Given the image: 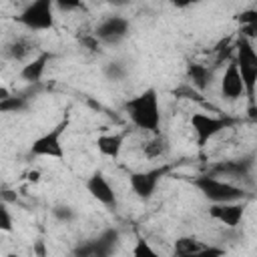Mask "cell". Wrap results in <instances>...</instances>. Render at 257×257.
I'll list each match as a JSON object with an SVG mask.
<instances>
[{
    "label": "cell",
    "instance_id": "cell-1",
    "mask_svg": "<svg viewBox=\"0 0 257 257\" xmlns=\"http://www.w3.org/2000/svg\"><path fill=\"white\" fill-rule=\"evenodd\" d=\"M124 110L137 128L157 135L161 126V106L155 88H147L124 102Z\"/></svg>",
    "mask_w": 257,
    "mask_h": 257
},
{
    "label": "cell",
    "instance_id": "cell-2",
    "mask_svg": "<svg viewBox=\"0 0 257 257\" xmlns=\"http://www.w3.org/2000/svg\"><path fill=\"white\" fill-rule=\"evenodd\" d=\"M193 185L199 189V193L209 199L211 203H237V201H245V191L229 181L211 177V175H199L193 179Z\"/></svg>",
    "mask_w": 257,
    "mask_h": 257
},
{
    "label": "cell",
    "instance_id": "cell-3",
    "mask_svg": "<svg viewBox=\"0 0 257 257\" xmlns=\"http://www.w3.org/2000/svg\"><path fill=\"white\" fill-rule=\"evenodd\" d=\"M16 22L28 30H50L54 26V2L52 0L30 2L16 16Z\"/></svg>",
    "mask_w": 257,
    "mask_h": 257
},
{
    "label": "cell",
    "instance_id": "cell-4",
    "mask_svg": "<svg viewBox=\"0 0 257 257\" xmlns=\"http://www.w3.org/2000/svg\"><path fill=\"white\" fill-rule=\"evenodd\" d=\"M68 118H62L56 126H52L48 133L40 135L30 145L32 157H50V159H64V147H62V135L66 133Z\"/></svg>",
    "mask_w": 257,
    "mask_h": 257
},
{
    "label": "cell",
    "instance_id": "cell-5",
    "mask_svg": "<svg viewBox=\"0 0 257 257\" xmlns=\"http://www.w3.org/2000/svg\"><path fill=\"white\" fill-rule=\"evenodd\" d=\"M231 124H233V120L227 116H213V114H205V112H193V116H191V128L195 133L197 147H205L211 139H215L219 133H223Z\"/></svg>",
    "mask_w": 257,
    "mask_h": 257
},
{
    "label": "cell",
    "instance_id": "cell-6",
    "mask_svg": "<svg viewBox=\"0 0 257 257\" xmlns=\"http://www.w3.org/2000/svg\"><path fill=\"white\" fill-rule=\"evenodd\" d=\"M128 30H131V22L124 16L112 14V16H106L104 20H100L92 34L100 44L114 46V44H120L128 36Z\"/></svg>",
    "mask_w": 257,
    "mask_h": 257
},
{
    "label": "cell",
    "instance_id": "cell-7",
    "mask_svg": "<svg viewBox=\"0 0 257 257\" xmlns=\"http://www.w3.org/2000/svg\"><path fill=\"white\" fill-rule=\"evenodd\" d=\"M169 167H155L149 171H137L128 175V185L133 189V193L141 199V201H149L159 185V181L167 175Z\"/></svg>",
    "mask_w": 257,
    "mask_h": 257
},
{
    "label": "cell",
    "instance_id": "cell-8",
    "mask_svg": "<svg viewBox=\"0 0 257 257\" xmlns=\"http://www.w3.org/2000/svg\"><path fill=\"white\" fill-rule=\"evenodd\" d=\"M86 191L90 193L92 199H96L100 205H104L106 209L114 211L116 209V193L112 189V185L108 183V179L100 173L94 171L88 179H86Z\"/></svg>",
    "mask_w": 257,
    "mask_h": 257
},
{
    "label": "cell",
    "instance_id": "cell-9",
    "mask_svg": "<svg viewBox=\"0 0 257 257\" xmlns=\"http://www.w3.org/2000/svg\"><path fill=\"white\" fill-rule=\"evenodd\" d=\"M245 215V201L237 203H213L209 207V217L213 221L223 223L225 227H237Z\"/></svg>",
    "mask_w": 257,
    "mask_h": 257
},
{
    "label": "cell",
    "instance_id": "cell-10",
    "mask_svg": "<svg viewBox=\"0 0 257 257\" xmlns=\"http://www.w3.org/2000/svg\"><path fill=\"white\" fill-rule=\"evenodd\" d=\"M221 96L225 100H229V102H235L241 96H245L241 74H239V68H237V64H235L233 58L227 62V68H225V72L221 76Z\"/></svg>",
    "mask_w": 257,
    "mask_h": 257
},
{
    "label": "cell",
    "instance_id": "cell-11",
    "mask_svg": "<svg viewBox=\"0 0 257 257\" xmlns=\"http://www.w3.org/2000/svg\"><path fill=\"white\" fill-rule=\"evenodd\" d=\"M253 171V159H239V161H221L217 163L207 175L211 177H231V179H241V177H249Z\"/></svg>",
    "mask_w": 257,
    "mask_h": 257
},
{
    "label": "cell",
    "instance_id": "cell-12",
    "mask_svg": "<svg viewBox=\"0 0 257 257\" xmlns=\"http://www.w3.org/2000/svg\"><path fill=\"white\" fill-rule=\"evenodd\" d=\"M50 60H52V54H50V52H40L38 56L30 58V60L20 68V78L26 80V82H32V84L40 82V78H42V74H44V70H46V64H48Z\"/></svg>",
    "mask_w": 257,
    "mask_h": 257
},
{
    "label": "cell",
    "instance_id": "cell-13",
    "mask_svg": "<svg viewBox=\"0 0 257 257\" xmlns=\"http://www.w3.org/2000/svg\"><path fill=\"white\" fill-rule=\"evenodd\" d=\"M118 241H120L118 229H114V227L104 229L96 239H92V245H94L92 257H112L114 249L118 247Z\"/></svg>",
    "mask_w": 257,
    "mask_h": 257
},
{
    "label": "cell",
    "instance_id": "cell-14",
    "mask_svg": "<svg viewBox=\"0 0 257 257\" xmlns=\"http://www.w3.org/2000/svg\"><path fill=\"white\" fill-rule=\"evenodd\" d=\"M124 145V133H110V135H100L96 137V149L100 155L116 159L122 151Z\"/></svg>",
    "mask_w": 257,
    "mask_h": 257
},
{
    "label": "cell",
    "instance_id": "cell-15",
    "mask_svg": "<svg viewBox=\"0 0 257 257\" xmlns=\"http://www.w3.org/2000/svg\"><path fill=\"white\" fill-rule=\"evenodd\" d=\"M187 76L197 90H207L213 82V68H209L205 64L191 62V64H187Z\"/></svg>",
    "mask_w": 257,
    "mask_h": 257
},
{
    "label": "cell",
    "instance_id": "cell-16",
    "mask_svg": "<svg viewBox=\"0 0 257 257\" xmlns=\"http://www.w3.org/2000/svg\"><path fill=\"white\" fill-rule=\"evenodd\" d=\"M32 50H34V44H32L28 38H16V40H12L10 44H6L4 54H6L10 60H16V62H24V60L28 62Z\"/></svg>",
    "mask_w": 257,
    "mask_h": 257
},
{
    "label": "cell",
    "instance_id": "cell-17",
    "mask_svg": "<svg viewBox=\"0 0 257 257\" xmlns=\"http://www.w3.org/2000/svg\"><path fill=\"white\" fill-rule=\"evenodd\" d=\"M167 153H169V141H167L161 133H157V135L143 147V155H145L147 159H151V161L161 159V157H165Z\"/></svg>",
    "mask_w": 257,
    "mask_h": 257
},
{
    "label": "cell",
    "instance_id": "cell-18",
    "mask_svg": "<svg viewBox=\"0 0 257 257\" xmlns=\"http://www.w3.org/2000/svg\"><path fill=\"white\" fill-rule=\"evenodd\" d=\"M205 245H201V241L197 237H191V235H183L175 241L173 245V257H185V255H193L197 253L199 249H203Z\"/></svg>",
    "mask_w": 257,
    "mask_h": 257
},
{
    "label": "cell",
    "instance_id": "cell-19",
    "mask_svg": "<svg viewBox=\"0 0 257 257\" xmlns=\"http://www.w3.org/2000/svg\"><path fill=\"white\" fill-rule=\"evenodd\" d=\"M30 104V98L26 94H10L0 102V112L12 114V112H22Z\"/></svg>",
    "mask_w": 257,
    "mask_h": 257
},
{
    "label": "cell",
    "instance_id": "cell-20",
    "mask_svg": "<svg viewBox=\"0 0 257 257\" xmlns=\"http://www.w3.org/2000/svg\"><path fill=\"white\" fill-rule=\"evenodd\" d=\"M126 72H128V68L120 60H112V62H106L104 64V76L108 80H112V82H120L126 76Z\"/></svg>",
    "mask_w": 257,
    "mask_h": 257
},
{
    "label": "cell",
    "instance_id": "cell-21",
    "mask_svg": "<svg viewBox=\"0 0 257 257\" xmlns=\"http://www.w3.org/2000/svg\"><path fill=\"white\" fill-rule=\"evenodd\" d=\"M52 217H54L58 223L68 225V223H72V221L76 219V211H74L70 205H54V207H52Z\"/></svg>",
    "mask_w": 257,
    "mask_h": 257
},
{
    "label": "cell",
    "instance_id": "cell-22",
    "mask_svg": "<svg viewBox=\"0 0 257 257\" xmlns=\"http://www.w3.org/2000/svg\"><path fill=\"white\" fill-rule=\"evenodd\" d=\"M133 257H159V253L153 249V245L145 237H137L133 247Z\"/></svg>",
    "mask_w": 257,
    "mask_h": 257
},
{
    "label": "cell",
    "instance_id": "cell-23",
    "mask_svg": "<svg viewBox=\"0 0 257 257\" xmlns=\"http://www.w3.org/2000/svg\"><path fill=\"white\" fill-rule=\"evenodd\" d=\"M0 231L2 233H12L14 231V221H12V215L8 211V205L0 201Z\"/></svg>",
    "mask_w": 257,
    "mask_h": 257
},
{
    "label": "cell",
    "instance_id": "cell-24",
    "mask_svg": "<svg viewBox=\"0 0 257 257\" xmlns=\"http://www.w3.org/2000/svg\"><path fill=\"white\" fill-rule=\"evenodd\" d=\"M185 257H225V249L223 247H215V245H205L203 249H199L193 255H185Z\"/></svg>",
    "mask_w": 257,
    "mask_h": 257
},
{
    "label": "cell",
    "instance_id": "cell-25",
    "mask_svg": "<svg viewBox=\"0 0 257 257\" xmlns=\"http://www.w3.org/2000/svg\"><path fill=\"white\" fill-rule=\"evenodd\" d=\"M92 253H94V245H92V239L90 241H84V243H78L76 247H74V257H92Z\"/></svg>",
    "mask_w": 257,
    "mask_h": 257
},
{
    "label": "cell",
    "instance_id": "cell-26",
    "mask_svg": "<svg viewBox=\"0 0 257 257\" xmlns=\"http://www.w3.org/2000/svg\"><path fill=\"white\" fill-rule=\"evenodd\" d=\"M80 44H82L86 50H90V52H98V50H100V42L94 38V34H82V36H80Z\"/></svg>",
    "mask_w": 257,
    "mask_h": 257
},
{
    "label": "cell",
    "instance_id": "cell-27",
    "mask_svg": "<svg viewBox=\"0 0 257 257\" xmlns=\"http://www.w3.org/2000/svg\"><path fill=\"white\" fill-rule=\"evenodd\" d=\"M239 22L241 26H251V24H257V10H245L239 14Z\"/></svg>",
    "mask_w": 257,
    "mask_h": 257
},
{
    "label": "cell",
    "instance_id": "cell-28",
    "mask_svg": "<svg viewBox=\"0 0 257 257\" xmlns=\"http://www.w3.org/2000/svg\"><path fill=\"white\" fill-rule=\"evenodd\" d=\"M0 201L10 205V203H16L18 201V193L12 191V189H0Z\"/></svg>",
    "mask_w": 257,
    "mask_h": 257
},
{
    "label": "cell",
    "instance_id": "cell-29",
    "mask_svg": "<svg viewBox=\"0 0 257 257\" xmlns=\"http://www.w3.org/2000/svg\"><path fill=\"white\" fill-rule=\"evenodd\" d=\"M32 251H34V255L36 257H48V249H46V243L44 241H34V245H32Z\"/></svg>",
    "mask_w": 257,
    "mask_h": 257
},
{
    "label": "cell",
    "instance_id": "cell-30",
    "mask_svg": "<svg viewBox=\"0 0 257 257\" xmlns=\"http://www.w3.org/2000/svg\"><path fill=\"white\" fill-rule=\"evenodd\" d=\"M54 8H60V10H74V8H80V2H56Z\"/></svg>",
    "mask_w": 257,
    "mask_h": 257
},
{
    "label": "cell",
    "instance_id": "cell-31",
    "mask_svg": "<svg viewBox=\"0 0 257 257\" xmlns=\"http://www.w3.org/2000/svg\"><path fill=\"white\" fill-rule=\"evenodd\" d=\"M26 179H28L30 183H38V181H40V173H38V171H28Z\"/></svg>",
    "mask_w": 257,
    "mask_h": 257
},
{
    "label": "cell",
    "instance_id": "cell-32",
    "mask_svg": "<svg viewBox=\"0 0 257 257\" xmlns=\"http://www.w3.org/2000/svg\"><path fill=\"white\" fill-rule=\"evenodd\" d=\"M10 94H12V92H10V90H8L6 86H0V102H2V100H4L6 96H10Z\"/></svg>",
    "mask_w": 257,
    "mask_h": 257
},
{
    "label": "cell",
    "instance_id": "cell-33",
    "mask_svg": "<svg viewBox=\"0 0 257 257\" xmlns=\"http://www.w3.org/2000/svg\"><path fill=\"white\" fill-rule=\"evenodd\" d=\"M4 257H20L18 253H8V255H4Z\"/></svg>",
    "mask_w": 257,
    "mask_h": 257
}]
</instances>
